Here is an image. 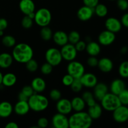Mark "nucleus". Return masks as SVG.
Wrapping results in <instances>:
<instances>
[{
  "label": "nucleus",
  "mask_w": 128,
  "mask_h": 128,
  "mask_svg": "<svg viewBox=\"0 0 128 128\" xmlns=\"http://www.w3.org/2000/svg\"><path fill=\"white\" fill-rule=\"evenodd\" d=\"M100 101L102 109L110 112H112L121 105L118 95L112 92H108Z\"/></svg>",
  "instance_id": "4"
},
{
  "label": "nucleus",
  "mask_w": 128,
  "mask_h": 128,
  "mask_svg": "<svg viewBox=\"0 0 128 128\" xmlns=\"http://www.w3.org/2000/svg\"><path fill=\"white\" fill-rule=\"evenodd\" d=\"M51 13L47 8H42L35 12L34 21L38 26L40 27L48 26L51 21Z\"/></svg>",
  "instance_id": "5"
},
{
  "label": "nucleus",
  "mask_w": 128,
  "mask_h": 128,
  "mask_svg": "<svg viewBox=\"0 0 128 128\" xmlns=\"http://www.w3.org/2000/svg\"><path fill=\"white\" fill-rule=\"evenodd\" d=\"M121 53L122 54H125L128 52V48L127 46H122L121 49Z\"/></svg>",
  "instance_id": "52"
},
{
  "label": "nucleus",
  "mask_w": 128,
  "mask_h": 128,
  "mask_svg": "<svg viewBox=\"0 0 128 128\" xmlns=\"http://www.w3.org/2000/svg\"><path fill=\"white\" fill-rule=\"evenodd\" d=\"M125 89H126V84L124 81L121 79H116L113 80L110 85L111 92L116 95H118Z\"/></svg>",
  "instance_id": "22"
},
{
  "label": "nucleus",
  "mask_w": 128,
  "mask_h": 128,
  "mask_svg": "<svg viewBox=\"0 0 128 128\" xmlns=\"http://www.w3.org/2000/svg\"><path fill=\"white\" fill-rule=\"evenodd\" d=\"M52 35L53 33L52 30L48 27V26L41 28L40 31V36L44 41H48L51 40L52 38Z\"/></svg>",
  "instance_id": "31"
},
{
  "label": "nucleus",
  "mask_w": 128,
  "mask_h": 128,
  "mask_svg": "<svg viewBox=\"0 0 128 128\" xmlns=\"http://www.w3.org/2000/svg\"><path fill=\"white\" fill-rule=\"evenodd\" d=\"M32 25H33V20L31 19L30 16L25 15L21 20L22 27L26 30H29L32 27Z\"/></svg>",
  "instance_id": "36"
},
{
  "label": "nucleus",
  "mask_w": 128,
  "mask_h": 128,
  "mask_svg": "<svg viewBox=\"0 0 128 128\" xmlns=\"http://www.w3.org/2000/svg\"><path fill=\"white\" fill-rule=\"evenodd\" d=\"M2 43L7 48H12L16 45V40L11 35H6L2 38Z\"/></svg>",
  "instance_id": "33"
},
{
  "label": "nucleus",
  "mask_w": 128,
  "mask_h": 128,
  "mask_svg": "<svg viewBox=\"0 0 128 128\" xmlns=\"http://www.w3.org/2000/svg\"><path fill=\"white\" fill-rule=\"evenodd\" d=\"M82 98L86 102V104L88 106H91L96 103V99L94 97L93 94L90 91H85L82 94Z\"/></svg>",
  "instance_id": "30"
},
{
  "label": "nucleus",
  "mask_w": 128,
  "mask_h": 128,
  "mask_svg": "<svg viewBox=\"0 0 128 128\" xmlns=\"http://www.w3.org/2000/svg\"><path fill=\"white\" fill-rule=\"evenodd\" d=\"M85 6L94 8L99 3V0H82Z\"/></svg>",
  "instance_id": "47"
},
{
  "label": "nucleus",
  "mask_w": 128,
  "mask_h": 128,
  "mask_svg": "<svg viewBox=\"0 0 128 128\" xmlns=\"http://www.w3.org/2000/svg\"><path fill=\"white\" fill-rule=\"evenodd\" d=\"M117 1V6L121 11H126L128 9V0H116Z\"/></svg>",
  "instance_id": "43"
},
{
  "label": "nucleus",
  "mask_w": 128,
  "mask_h": 128,
  "mask_svg": "<svg viewBox=\"0 0 128 128\" xmlns=\"http://www.w3.org/2000/svg\"><path fill=\"white\" fill-rule=\"evenodd\" d=\"M17 81L16 75L12 72H8L2 76V84L6 87L13 86Z\"/></svg>",
  "instance_id": "28"
},
{
  "label": "nucleus",
  "mask_w": 128,
  "mask_h": 128,
  "mask_svg": "<svg viewBox=\"0 0 128 128\" xmlns=\"http://www.w3.org/2000/svg\"><path fill=\"white\" fill-rule=\"evenodd\" d=\"M50 97L52 101H57L61 98V92L60 90L53 89L50 92Z\"/></svg>",
  "instance_id": "40"
},
{
  "label": "nucleus",
  "mask_w": 128,
  "mask_h": 128,
  "mask_svg": "<svg viewBox=\"0 0 128 128\" xmlns=\"http://www.w3.org/2000/svg\"><path fill=\"white\" fill-rule=\"evenodd\" d=\"M31 86L35 92L40 93L46 90V83L43 78L41 77H36L31 81Z\"/></svg>",
  "instance_id": "21"
},
{
  "label": "nucleus",
  "mask_w": 128,
  "mask_h": 128,
  "mask_svg": "<svg viewBox=\"0 0 128 128\" xmlns=\"http://www.w3.org/2000/svg\"><path fill=\"white\" fill-rule=\"evenodd\" d=\"M18 101H28L29 98L27 97L25 94H24L22 92H20L18 94Z\"/></svg>",
  "instance_id": "51"
},
{
  "label": "nucleus",
  "mask_w": 128,
  "mask_h": 128,
  "mask_svg": "<svg viewBox=\"0 0 128 128\" xmlns=\"http://www.w3.org/2000/svg\"><path fill=\"white\" fill-rule=\"evenodd\" d=\"M121 22L122 26L128 28V12L124 14L121 19Z\"/></svg>",
  "instance_id": "49"
},
{
  "label": "nucleus",
  "mask_w": 128,
  "mask_h": 128,
  "mask_svg": "<svg viewBox=\"0 0 128 128\" xmlns=\"http://www.w3.org/2000/svg\"><path fill=\"white\" fill-rule=\"evenodd\" d=\"M98 67L102 72L108 73L111 72L114 68V64L112 60L108 58H102L98 60Z\"/></svg>",
  "instance_id": "18"
},
{
  "label": "nucleus",
  "mask_w": 128,
  "mask_h": 128,
  "mask_svg": "<svg viewBox=\"0 0 128 128\" xmlns=\"http://www.w3.org/2000/svg\"><path fill=\"white\" fill-rule=\"evenodd\" d=\"M14 60L19 63H25L33 58L34 51L29 44L21 42L14 46L12 51Z\"/></svg>",
  "instance_id": "1"
},
{
  "label": "nucleus",
  "mask_w": 128,
  "mask_h": 128,
  "mask_svg": "<svg viewBox=\"0 0 128 128\" xmlns=\"http://www.w3.org/2000/svg\"><path fill=\"white\" fill-rule=\"evenodd\" d=\"M52 40L56 45L62 46L68 43V35L63 31H57L53 33Z\"/></svg>",
  "instance_id": "19"
},
{
  "label": "nucleus",
  "mask_w": 128,
  "mask_h": 128,
  "mask_svg": "<svg viewBox=\"0 0 128 128\" xmlns=\"http://www.w3.org/2000/svg\"><path fill=\"white\" fill-rule=\"evenodd\" d=\"M71 102L72 110L75 111L76 112L83 111L86 107V102L82 98V97L76 96L72 98Z\"/></svg>",
  "instance_id": "27"
},
{
  "label": "nucleus",
  "mask_w": 128,
  "mask_h": 128,
  "mask_svg": "<svg viewBox=\"0 0 128 128\" xmlns=\"http://www.w3.org/2000/svg\"><path fill=\"white\" fill-rule=\"evenodd\" d=\"M3 32H4V31H1V30H0V36H1L3 35V34H4Z\"/></svg>",
  "instance_id": "54"
},
{
  "label": "nucleus",
  "mask_w": 128,
  "mask_h": 128,
  "mask_svg": "<svg viewBox=\"0 0 128 128\" xmlns=\"http://www.w3.org/2000/svg\"><path fill=\"white\" fill-rule=\"evenodd\" d=\"M94 14L100 18H104L108 13V9L104 4L98 3L94 8Z\"/></svg>",
  "instance_id": "29"
},
{
  "label": "nucleus",
  "mask_w": 128,
  "mask_h": 128,
  "mask_svg": "<svg viewBox=\"0 0 128 128\" xmlns=\"http://www.w3.org/2000/svg\"><path fill=\"white\" fill-rule=\"evenodd\" d=\"M113 120L118 123H124L128 120V107L125 105H120L112 111Z\"/></svg>",
  "instance_id": "9"
},
{
  "label": "nucleus",
  "mask_w": 128,
  "mask_h": 128,
  "mask_svg": "<svg viewBox=\"0 0 128 128\" xmlns=\"http://www.w3.org/2000/svg\"><path fill=\"white\" fill-rule=\"evenodd\" d=\"M87 64L91 68L96 67L98 64V60L96 56H90V57H89L87 60Z\"/></svg>",
  "instance_id": "44"
},
{
  "label": "nucleus",
  "mask_w": 128,
  "mask_h": 128,
  "mask_svg": "<svg viewBox=\"0 0 128 128\" xmlns=\"http://www.w3.org/2000/svg\"><path fill=\"white\" fill-rule=\"evenodd\" d=\"M18 125L16 122H13V121H11V122H9L6 124V125L5 126L6 128H18Z\"/></svg>",
  "instance_id": "50"
},
{
  "label": "nucleus",
  "mask_w": 128,
  "mask_h": 128,
  "mask_svg": "<svg viewBox=\"0 0 128 128\" xmlns=\"http://www.w3.org/2000/svg\"><path fill=\"white\" fill-rule=\"evenodd\" d=\"M93 88L94 97L100 101L108 92V88L107 85L103 82H98Z\"/></svg>",
  "instance_id": "17"
},
{
  "label": "nucleus",
  "mask_w": 128,
  "mask_h": 128,
  "mask_svg": "<svg viewBox=\"0 0 128 128\" xmlns=\"http://www.w3.org/2000/svg\"><path fill=\"white\" fill-rule=\"evenodd\" d=\"M105 27L106 30L114 33L120 32L122 29V24L121 21L114 17L108 18L105 21Z\"/></svg>",
  "instance_id": "13"
},
{
  "label": "nucleus",
  "mask_w": 128,
  "mask_h": 128,
  "mask_svg": "<svg viewBox=\"0 0 128 128\" xmlns=\"http://www.w3.org/2000/svg\"><path fill=\"white\" fill-rule=\"evenodd\" d=\"M68 35V42L74 45L80 40H81V36L80 33L76 31H71Z\"/></svg>",
  "instance_id": "34"
},
{
  "label": "nucleus",
  "mask_w": 128,
  "mask_h": 128,
  "mask_svg": "<svg viewBox=\"0 0 128 128\" xmlns=\"http://www.w3.org/2000/svg\"><path fill=\"white\" fill-rule=\"evenodd\" d=\"M28 102L30 110L35 112H41L48 108L49 106V100L44 95L34 92L29 98Z\"/></svg>",
  "instance_id": "3"
},
{
  "label": "nucleus",
  "mask_w": 128,
  "mask_h": 128,
  "mask_svg": "<svg viewBox=\"0 0 128 128\" xmlns=\"http://www.w3.org/2000/svg\"><path fill=\"white\" fill-rule=\"evenodd\" d=\"M82 86L88 88H92L98 83V78L96 75L91 72L84 73L80 78Z\"/></svg>",
  "instance_id": "14"
},
{
  "label": "nucleus",
  "mask_w": 128,
  "mask_h": 128,
  "mask_svg": "<svg viewBox=\"0 0 128 128\" xmlns=\"http://www.w3.org/2000/svg\"><path fill=\"white\" fill-rule=\"evenodd\" d=\"M8 26V22L7 20L3 18H0V30L4 31L7 28Z\"/></svg>",
  "instance_id": "48"
},
{
  "label": "nucleus",
  "mask_w": 128,
  "mask_h": 128,
  "mask_svg": "<svg viewBox=\"0 0 128 128\" xmlns=\"http://www.w3.org/2000/svg\"><path fill=\"white\" fill-rule=\"evenodd\" d=\"M60 51H61L62 59L69 62L75 60L77 56L78 51L76 50V47L74 44L69 43V42L61 46Z\"/></svg>",
  "instance_id": "8"
},
{
  "label": "nucleus",
  "mask_w": 128,
  "mask_h": 128,
  "mask_svg": "<svg viewBox=\"0 0 128 128\" xmlns=\"http://www.w3.org/2000/svg\"><path fill=\"white\" fill-rule=\"evenodd\" d=\"M74 78L71 75H70V74L68 73L67 74L64 75V76L62 77V83L65 86H70L71 85V84L73 82Z\"/></svg>",
  "instance_id": "41"
},
{
  "label": "nucleus",
  "mask_w": 128,
  "mask_h": 128,
  "mask_svg": "<svg viewBox=\"0 0 128 128\" xmlns=\"http://www.w3.org/2000/svg\"><path fill=\"white\" fill-rule=\"evenodd\" d=\"M56 108L58 112L65 115L71 113L72 110L71 101L66 98H61L57 101Z\"/></svg>",
  "instance_id": "12"
},
{
  "label": "nucleus",
  "mask_w": 128,
  "mask_h": 128,
  "mask_svg": "<svg viewBox=\"0 0 128 128\" xmlns=\"http://www.w3.org/2000/svg\"><path fill=\"white\" fill-rule=\"evenodd\" d=\"M39 67L38 62L36 61L35 60L33 59H31L30 61H28L26 63V68L27 69V70L30 72H35L38 70Z\"/></svg>",
  "instance_id": "35"
},
{
  "label": "nucleus",
  "mask_w": 128,
  "mask_h": 128,
  "mask_svg": "<svg viewBox=\"0 0 128 128\" xmlns=\"http://www.w3.org/2000/svg\"><path fill=\"white\" fill-rule=\"evenodd\" d=\"M67 72L74 79H80L85 73V68L81 62L73 60L68 64Z\"/></svg>",
  "instance_id": "7"
},
{
  "label": "nucleus",
  "mask_w": 128,
  "mask_h": 128,
  "mask_svg": "<svg viewBox=\"0 0 128 128\" xmlns=\"http://www.w3.org/2000/svg\"><path fill=\"white\" fill-rule=\"evenodd\" d=\"M90 56H97L101 52V46L100 43L94 41H90L86 44L85 50Z\"/></svg>",
  "instance_id": "23"
},
{
  "label": "nucleus",
  "mask_w": 128,
  "mask_h": 128,
  "mask_svg": "<svg viewBox=\"0 0 128 128\" xmlns=\"http://www.w3.org/2000/svg\"><path fill=\"white\" fill-rule=\"evenodd\" d=\"M2 74L1 73V72L0 71V86L2 84Z\"/></svg>",
  "instance_id": "53"
},
{
  "label": "nucleus",
  "mask_w": 128,
  "mask_h": 128,
  "mask_svg": "<svg viewBox=\"0 0 128 128\" xmlns=\"http://www.w3.org/2000/svg\"><path fill=\"white\" fill-rule=\"evenodd\" d=\"M21 92H22L24 94L26 95L27 97L30 98V96H32L34 93V91L33 90V89L32 88L31 86H25L21 90Z\"/></svg>",
  "instance_id": "42"
},
{
  "label": "nucleus",
  "mask_w": 128,
  "mask_h": 128,
  "mask_svg": "<svg viewBox=\"0 0 128 128\" xmlns=\"http://www.w3.org/2000/svg\"><path fill=\"white\" fill-rule=\"evenodd\" d=\"M13 111L12 104L8 101L0 102V117L6 118L11 116Z\"/></svg>",
  "instance_id": "25"
},
{
  "label": "nucleus",
  "mask_w": 128,
  "mask_h": 128,
  "mask_svg": "<svg viewBox=\"0 0 128 128\" xmlns=\"http://www.w3.org/2000/svg\"><path fill=\"white\" fill-rule=\"evenodd\" d=\"M13 60L12 54L8 52L0 54V68L2 69L8 68L12 65Z\"/></svg>",
  "instance_id": "26"
},
{
  "label": "nucleus",
  "mask_w": 128,
  "mask_h": 128,
  "mask_svg": "<svg viewBox=\"0 0 128 128\" xmlns=\"http://www.w3.org/2000/svg\"><path fill=\"white\" fill-rule=\"evenodd\" d=\"M121 104L122 105L128 106V90L125 89L118 95Z\"/></svg>",
  "instance_id": "38"
},
{
  "label": "nucleus",
  "mask_w": 128,
  "mask_h": 128,
  "mask_svg": "<svg viewBox=\"0 0 128 128\" xmlns=\"http://www.w3.org/2000/svg\"><path fill=\"white\" fill-rule=\"evenodd\" d=\"M51 124L55 128H68L69 118L66 115L58 112L54 115L51 120Z\"/></svg>",
  "instance_id": "11"
},
{
  "label": "nucleus",
  "mask_w": 128,
  "mask_h": 128,
  "mask_svg": "<svg viewBox=\"0 0 128 128\" xmlns=\"http://www.w3.org/2000/svg\"><path fill=\"white\" fill-rule=\"evenodd\" d=\"M45 59L46 62L52 65L53 67L60 65L63 60L60 50L56 48H50L46 51Z\"/></svg>",
  "instance_id": "6"
},
{
  "label": "nucleus",
  "mask_w": 128,
  "mask_h": 128,
  "mask_svg": "<svg viewBox=\"0 0 128 128\" xmlns=\"http://www.w3.org/2000/svg\"><path fill=\"white\" fill-rule=\"evenodd\" d=\"M116 40V34L108 30H104L100 32L98 36V42L100 45L107 46L112 44Z\"/></svg>",
  "instance_id": "10"
},
{
  "label": "nucleus",
  "mask_w": 128,
  "mask_h": 128,
  "mask_svg": "<svg viewBox=\"0 0 128 128\" xmlns=\"http://www.w3.org/2000/svg\"><path fill=\"white\" fill-rule=\"evenodd\" d=\"M118 72L121 78H128V61H124L120 64Z\"/></svg>",
  "instance_id": "32"
},
{
  "label": "nucleus",
  "mask_w": 128,
  "mask_h": 128,
  "mask_svg": "<svg viewBox=\"0 0 128 128\" xmlns=\"http://www.w3.org/2000/svg\"><path fill=\"white\" fill-rule=\"evenodd\" d=\"M13 110L17 115L24 116L27 114L31 110L28 101H18L15 104Z\"/></svg>",
  "instance_id": "20"
},
{
  "label": "nucleus",
  "mask_w": 128,
  "mask_h": 128,
  "mask_svg": "<svg viewBox=\"0 0 128 128\" xmlns=\"http://www.w3.org/2000/svg\"><path fill=\"white\" fill-rule=\"evenodd\" d=\"M53 70V66L48 62H45L41 66V72L44 75H49L52 72Z\"/></svg>",
  "instance_id": "39"
},
{
  "label": "nucleus",
  "mask_w": 128,
  "mask_h": 128,
  "mask_svg": "<svg viewBox=\"0 0 128 128\" xmlns=\"http://www.w3.org/2000/svg\"><path fill=\"white\" fill-rule=\"evenodd\" d=\"M92 121L88 112L79 111L72 114L69 118L70 128H89L92 125Z\"/></svg>",
  "instance_id": "2"
},
{
  "label": "nucleus",
  "mask_w": 128,
  "mask_h": 128,
  "mask_svg": "<svg viewBox=\"0 0 128 128\" xmlns=\"http://www.w3.org/2000/svg\"><path fill=\"white\" fill-rule=\"evenodd\" d=\"M110 1H116V0H110Z\"/></svg>",
  "instance_id": "55"
},
{
  "label": "nucleus",
  "mask_w": 128,
  "mask_h": 128,
  "mask_svg": "<svg viewBox=\"0 0 128 128\" xmlns=\"http://www.w3.org/2000/svg\"><path fill=\"white\" fill-rule=\"evenodd\" d=\"M19 8L20 11L27 16L35 12V4L32 0H21L19 3Z\"/></svg>",
  "instance_id": "16"
},
{
  "label": "nucleus",
  "mask_w": 128,
  "mask_h": 128,
  "mask_svg": "<svg viewBox=\"0 0 128 128\" xmlns=\"http://www.w3.org/2000/svg\"><path fill=\"white\" fill-rule=\"evenodd\" d=\"M88 113L92 120H96L100 118L102 113V108L101 104L96 103L91 106H89Z\"/></svg>",
  "instance_id": "24"
},
{
  "label": "nucleus",
  "mask_w": 128,
  "mask_h": 128,
  "mask_svg": "<svg viewBox=\"0 0 128 128\" xmlns=\"http://www.w3.org/2000/svg\"><path fill=\"white\" fill-rule=\"evenodd\" d=\"M49 124V121L46 118L41 117L38 120L37 126L38 128H46L48 127Z\"/></svg>",
  "instance_id": "45"
},
{
  "label": "nucleus",
  "mask_w": 128,
  "mask_h": 128,
  "mask_svg": "<svg viewBox=\"0 0 128 128\" xmlns=\"http://www.w3.org/2000/svg\"><path fill=\"white\" fill-rule=\"evenodd\" d=\"M74 46L76 47V49L78 51H78L79 52H81V51H83L86 50V42L84 41L80 40L77 43L75 44Z\"/></svg>",
  "instance_id": "46"
},
{
  "label": "nucleus",
  "mask_w": 128,
  "mask_h": 128,
  "mask_svg": "<svg viewBox=\"0 0 128 128\" xmlns=\"http://www.w3.org/2000/svg\"><path fill=\"white\" fill-rule=\"evenodd\" d=\"M94 14V8L84 5L78 10L77 16L81 21H87L92 17Z\"/></svg>",
  "instance_id": "15"
},
{
  "label": "nucleus",
  "mask_w": 128,
  "mask_h": 128,
  "mask_svg": "<svg viewBox=\"0 0 128 128\" xmlns=\"http://www.w3.org/2000/svg\"><path fill=\"white\" fill-rule=\"evenodd\" d=\"M70 87L73 92H78L82 90L83 86L81 83L80 79H74Z\"/></svg>",
  "instance_id": "37"
},
{
  "label": "nucleus",
  "mask_w": 128,
  "mask_h": 128,
  "mask_svg": "<svg viewBox=\"0 0 128 128\" xmlns=\"http://www.w3.org/2000/svg\"></svg>",
  "instance_id": "56"
}]
</instances>
